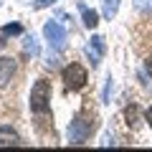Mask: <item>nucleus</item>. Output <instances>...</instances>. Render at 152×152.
I'll list each match as a JSON object with an SVG mask.
<instances>
[{
  "mask_svg": "<svg viewBox=\"0 0 152 152\" xmlns=\"http://www.w3.org/2000/svg\"><path fill=\"white\" fill-rule=\"evenodd\" d=\"M124 119H127V127H132V129H137V124H140V109H137L134 104L124 109Z\"/></svg>",
  "mask_w": 152,
  "mask_h": 152,
  "instance_id": "obj_10",
  "label": "nucleus"
},
{
  "mask_svg": "<svg viewBox=\"0 0 152 152\" xmlns=\"http://www.w3.org/2000/svg\"><path fill=\"white\" fill-rule=\"evenodd\" d=\"M94 127H96L94 114H89V112L74 114V119H71V124H69V142L71 145H84V142L91 137Z\"/></svg>",
  "mask_w": 152,
  "mask_h": 152,
  "instance_id": "obj_1",
  "label": "nucleus"
},
{
  "mask_svg": "<svg viewBox=\"0 0 152 152\" xmlns=\"http://www.w3.org/2000/svg\"><path fill=\"white\" fill-rule=\"evenodd\" d=\"M43 36H46V41H48V46H51L53 51H64V48H66V31H64L61 23L48 20V23L43 26Z\"/></svg>",
  "mask_w": 152,
  "mask_h": 152,
  "instance_id": "obj_4",
  "label": "nucleus"
},
{
  "mask_svg": "<svg viewBox=\"0 0 152 152\" xmlns=\"http://www.w3.org/2000/svg\"><path fill=\"white\" fill-rule=\"evenodd\" d=\"M26 51H28V53H33V56H36L38 53V46H36V38H26Z\"/></svg>",
  "mask_w": 152,
  "mask_h": 152,
  "instance_id": "obj_12",
  "label": "nucleus"
},
{
  "mask_svg": "<svg viewBox=\"0 0 152 152\" xmlns=\"http://www.w3.org/2000/svg\"><path fill=\"white\" fill-rule=\"evenodd\" d=\"M117 10H119V0H102V13L107 20H112L117 15Z\"/></svg>",
  "mask_w": 152,
  "mask_h": 152,
  "instance_id": "obj_9",
  "label": "nucleus"
},
{
  "mask_svg": "<svg viewBox=\"0 0 152 152\" xmlns=\"http://www.w3.org/2000/svg\"><path fill=\"white\" fill-rule=\"evenodd\" d=\"M137 8H142L145 13H152V0H137Z\"/></svg>",
  "mask_w": 152,
  "mask_h": 152,
  "instance_id": "obj_13",
  "label": "nucleus"
},
{
  "mask_svg": "<svg viewBox=\"0 0 152 152\" xmlns=\"http://www.w3.org/2000/svg\"><path fill=\"white\" fill-rule=\"evenodd\" d=\"M20 33H23L20 23H10V26H5L3 31H0V36H20Z\"/></svg>",
  "mask_w": 152,
  "mask_h": 152,
  "instance_id": "obj_11",
  "label": "nucleus"
},
{
  "mask_svg": "<svg viewBox=\"0 0 152 152\" xmlns=\"http://www.w3.org/2000/svg\"><path fill=\"white\" fill-rule=\"evenodd\" d=\"M28 104H31V112L38 114V117H43V114L51 112V84L46 81V79H38V81L33 84Z\"/></svg>",
  "mask_w": 152,
  "mask_h": 152,
  "instance_id": "obj_2",
  "label": "nucleus"
},
{
  "mask_svg": "<svg viewBox=\"0 0 152 152\" xmlns=\"http://www.w3.org/2000/svg\"><path fill=\"white\" fill-rule=\"evenodd\" d=\"M145 119H147V124H150V129H152V107L145 112Z\"/></svg>",
  "mask_w": 152,
  "mask_h": 152,
  "instance_id": "obj_16",
  "label": "nucleus"
},
{
  "mask_svg": "<svg viewBox=\"0 0 152 152\" xmlns=\"http://www.w3.org/2000/svg\"><path fill=\"white\" fill-rule=\"evenodd\" d=\"M13 76H15V61L8 58V56H3V58H0V89L8 86V84L13 81Z\"/></svg>",
  "mask_w": 152,
  "mask_h": 152,
  "instance_id": "obj_6",
  "label": "nucleus"
},
{
  "mask_svg": "<svg viewBox=\"0 0 152 152\" xmlns=\"http://www.w3.org/2000/svg\"><path fill=\"white\" fill-rule=\"evenodd\" d=\"M61 79H64L66 89H71V91H79V89L86 86L89 74H86V69H84L81 64H69V66H64V71H61Z\"/></svg>",
  "mask_w": 152,
  "mask_h": 152,
  "instance_id": "obj_3",
  "label": "nucleus"
},
{
  "mask_svg": "<svg viewBox=\"0 0 152 152\" xmlns=\"http://www.w3.org/2000/svg\"><path fill=\"white\" fill-rule=\"evenodd\" d=\"M79 10H81V18H84V26L86 28H96L99 26L96 10H91V8H86V5H79Z\"/></svg>",
  "mask_w": 152,
  "mask_h": 152,
  "instance_id": "obj_8",
  "label": "nucleus"
},
{
  "mask_svg": "<svg viewBox=\"0 0 152 152\" xmlns=\"http://www.w3.org/2000/svg\"><path fill=\"white\" fill-rule=\"evenodd\" d=\"M145 69H147V74H150V79H152V56H147V61H145Z\"/></svg>",
  "mask_w": 152,
  "mask_h": 152,
  "instance_id": "obj_15",
  "label": "nucleus"
},
{
  "mask_svg": "<svg viewBox=\"0 0 152 152\" xmlns=\"http://www.w3.org/2000/svg\"><path fill=\"white\" fill-rule=\"evenodd\" d=\"M104 51H107V43H104V38H102V36H91V41H89V43H86V48H84L86 58L91 61V69H96V66L102 64Z\"/></svg>",
  "mask_w": 152,
  "mask_h": 152,
  "instance_id": "obj_5",
  "label": "nucleus"
},
{
  "mask_svg": "<svg viewBox=\"0 0 152 152\" xmlns=\"http://www.w3.org/2000/svg\"><path fill=\"white\" fill-rule=\"evenodd\" d=\"M18 145H20V134L13 127L3 124L0 127V147H18Z\"/></svg>",
  "mask_w": 152,
  "mask_h": 152,
  "instance_id": "obj_7",
  "label": "nucleus"
},
{
  "mask_svg": "<svg viewBox=\"0 0 152 152\" xmlns=\"http://www.w3.org/2000/svg\"><path fill=\"white\" fill-rule=\"evenodd\" d=\"M56 0H36V3H33V8H36V10H41V8H48V5H53Z\"/></svg>",
  "mask_w": 152,
  "mask_h": 152,
  "instance_id": "obj_14",
  "label": "nucleus"
}]
</instances>
